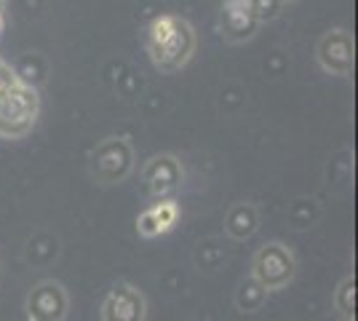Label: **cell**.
Masks as SVG:
<instances>
[{
    "label": "cell",
    "instance_id": "cell-1",
    "mask_svg": "<svg viewBox=\"0 0 358 321\" xmlns=\"http://www.w3.org/2000/svg\"><path fill=\"white\" fill-rule=\"evenodd\" d=\"M145 48L161 73H179L195 54L193 24L177 14L155 16L145 27Z\"/></svg>",
    "mask_w": 358,
    "mask_h": 321
},
{
    "label": "cell",
    "instance_id": "cell-2",
    "mask_svg": "<svg viewBox=\"0 0 358 321\" xmlns=\"http://www.w3.org/2000/svg\"><path fill=\"white\" fill-rule=\"evenodd\" d=\"M41 113L38 89L16 78L11 86L0 89V137L22 139L32 131Z\"/></svg>",
    "mask_w": 358,
    "mask_h": 321
},
{
    "label": "cell",
    "instance_id": "cell-3",
    "mask_svg": "<svg viewBox=\"0 0 358 321\" xmlns=\"http://www.w3.org/2000/svg\"><path fill=\"white\" fill-rule=\"evenodd\" d=\"M134 169V148L126 137H105L89 155V174L99 185L123 183Z\"/></svg>",
    "mask_w": 358,
    "mask_h": 321
},
{
    "label": "cell",
    "instance_id": "cell-4",
    "mask_svg": "<svg viewBox=\"0 0 358 321\" xmlns=\"http://www.w3.org/2000/svg\"><path fill=\"white\" fill-rule=\"evenodd\" d=\"M268 292L286 290L297 276V260L294 252L281 241H270L259 246L252 260V273Z\"/></svg>",
    "mask_w": 358,
    "mask_h": 321
},
{
    "label": "cell",
    "instance_id": "cell-5",
    "mask_svg": "<svg viewBox=\"0 0 358 321\" xmlns=\"http://www.w3.org/2000/svg\"><path fill=\"white\" fill-rule=\"evenodd\" d=\"M315 62L321 64V70L329 76L350 78L353 67H356V43L353 35L345 27H334V30L324 32L315 43Z\"/></svg>",
    "mask_w": 358,
    "mask_h": 321
},
{
    "label": "cell",
    "instance_id": "cell-6",
    "mask_svg": "<svg viewBox=\"0 0 358 321\" xmlns=\"http://www.w3.org/2000/svg\"><path fill=\"white\" fill-rule=\"evenodd\" d=\"M182 180H185V169H182L177 155L171 153L152 155L148 164H145V169H142L145 190H148V196L155 204L171 199L179 187H182Z\"/></svg>",
    "mask_w": 358,
    "mask_h": 321
},
{
    "label": "cell",
    "instance_id": "cell-7",
    "mask_svg": "<svg viewBox=\"0 0 358 321\" xmlns=\"http://www.w3.org/2000/svg\"><path fill=\"white\" fill-rule=\"evenodd\" d=\"M24 311H27L30 321H64L67 311H70V294L59 281L45 278L27 292Z\"/></svg>",
    "mask_w": 358,
    "mask_h": 321
},
{
    "label": "cell",
    "instance_id": "cell-8",
    "mask_svg": "<svg viewBox=\"0 0 358 321\" xmlns=\"http://www.w3.org/2000/svg\"><path fill=\"white\" fill-rule=\"evenodd\" d=\"M99 316L102 321H145L148 319V300L134 284L118 281L107 292Z\"/></svg>",
    "mask_w": 358,
    "mask_h": 321
},
{
    "label": "cell",
    "instance_id": "cell-9",
    "mask_svg": "<svg viewBox=\"0 0 358 321\" xmlns=\"http://www.w3.org/2000/svg\"><path fill=\"white\" fill-rule=\"evenodd\" d=\"M259 30L249 0H224L220 11V35L227 43H246Z\"/></svg>",
    "mask_w": 358,
    "mask_h": 321
},
{
    "label": "cell",
    "instance_id": "cell-10",
    "mask_svg": "<svg viewBox=\"0 0 358 321\" xmlns=\"http://www.w3.org/2000/svg\"><path fill=\"white\" fill-rule=\"evenodd\" d=\"M259 230V212L254 204H233L224 214V233L233 241H249L254 233Z\"/></svg>",
    "mask_w": 358,
    "mask_h": 321
},
{
    "label": "cell",
    "instance_id": "cell-11",
    "mask_svg": "<svg viewBox=\"0 0 358 321\" xmlns=\"http://www.w3.org/2000/svg\"><path fill=\"white\" fill-rule=\"evenodd\" d=\"M265 300H268V290L254 276L241 278L238 290L233 294V303H236V308H238L241 313H257V311H262Z\"/></svg>",
    "mask_w": 358,
    "mask_h": 321
},
{
    "label": "cell",
    "instance_id": "cell-12",
    "mask_svg": "<svg viewBox=\"0 0 358 321\" xmlns=\"http://www.w3.org/2000/svg\"><path fill=\"white\" fill-rule=\"evenodd\" d=\"M334 308L340 311L345 321L356 319V276H348L340 281V287L334 292Z\"/></svg>",
    "mask_w": 358,
    "mask_h": 321
},
{
    "label": "cell",
    "instance_id": "cell-13",
    "mask_svg": "<svg viewBox=\"0 0 358 321\" xmlns=\"http://www.w3.org/2000/svg\"><path fill=\"white\" fill-rule=\"evenodd\" d=\"M249 6H252V14L259 22V27L273 22V19H278L281 11H284V3L281 0H249Z\"/></svg>",
    "mask_w": 358,
    "mask_h": 321
},
{
    "label": "cell",
    "instance_id": "cell-14",
    "mask_svg": "<svg viewBox=\"0 0 358 321\" xmlns=\"http://www.w3.org/2000/svg\"><path fill=\"white\" fill-rule=\"evenodd\" d=\"M152 214H155V220H158L161 233H166V230H171L177 225L179 209H177V204L169 199V201H158V204L152 206Z\"/></svg>",
    "mask_w": 358,
    "mask_h": 321
},
{
    "label": "cell",
    "instance_id": "cell-15",
    "mask_svg": "<svg viewBox=\"0 0 358 321\" xmlns=\"http://www.w3.org/2000/svg\"><path fill=\"white\" fill-rule=\"evenodd\" d=\"M136 230H139V236H145V238L161 236V228H158V220H155L152 209H148V212L139 214V220H136Z\"/></svg>",
    "mask_w": 358,
    "mask_h": 321
},
{
    "label": "cell",
    "instance_id": "cell-16",
    "mask_svg": "<svg viewBox=\"0 0 358 321\" xmlns=\"http://www.w3.org/2000/svg\"><path fill=\"white\" fill-rule=\"evenodd\" d=\"M14 80H16V73L11 70V67H8V64H3V62H0V89L11 86Z\"/></svg>",
    "mask_w": 358,
    "mask_h": 321
},
{
    "label": "cell",
    "instance_id": "cell-17",
    "mask_svg": "<svg viewBox=\"0 0 358 321\" xmlns=\"http://www.w3.org/2000/svg\"><path fill=\"white\" fill-rule=\"evenodd\" d=\"M6 3L8 0H0V32L6 30Z\"/></svg>",
    "mask_w": 358,
    "mask_h": 321
},
{
    "label": "cell",
    "instance_id": "cell-18",
    "mask_svg": "<svg viewBox=\"0 0 358 321\" xmlns=\"http://www.w3.org/2000/svg\"><path fill=\"white\" fill-rule=\"evenodd\" d=\"M281 3H284V6H286V3H297V0H281Z\"/></svg>",
    "mask_w": 358,
    "mask_h": 321
}]
</instances>
